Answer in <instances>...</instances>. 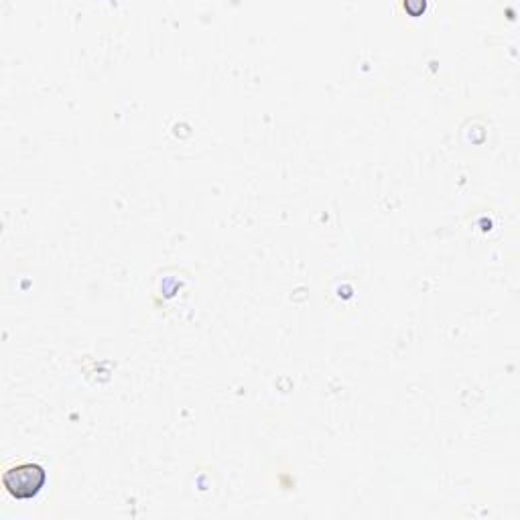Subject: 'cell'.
Here are the masks:
<instances>
[{
	"label": "cell",
	"instance_id": "obj_1",
	"mask_svg": "<svg viewBox=\"0 0 520 520\" xmlns=\"http://www.w3.org/2000/svg\"><path fill=\"white\" fill-rule=\"evenodd\" d=\"M47 474L39 464H19L3 474V484L13 498L29 500L41 492Z\"/></svg>",
	"mask_w": 520,
	"mask_h": 520
}]
</instances>
